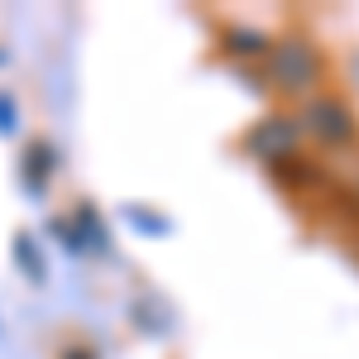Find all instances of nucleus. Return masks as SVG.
<instances>
[{"label": "nucleus", "mask_w": 359, "mask_h": 359, "mask_svg": "<svg viewBox=\"0 0 359 359\" xmlns=\"http://www.w3.org/2000/svg\"><path fill=\"white\" fill-rule=\"evenodd\" d=\"M269 86L278 91H292V96H316V91H326V57L321 48L302 39V34H283L273 39V48H269Z\"/></svg>", "instance_id": "obj_1"}, {"label": "nucleus", "mask_w": 359, "mask_h": 359, "mask_svg": "<svg viewBox=\"0 0 359 359\" xmlns=\"http://www.w3.org/2000/svg\"><path fill=\"white\" fill-rule=\"evenodd\" d=\"M297 130L326 149H350V144H359V111L340 91H316V96H306Z\"/></svg>", "instance_id": "obj_2"}, {"label": "nucleus", "mask_w": 359, "mask_h": 359, "mask_svg": "<svg viewBox=\"0 0 359 359\" xmlns=\"http://www.w3.org/2000/svg\"><path fill=\"white\" fill-rule=\"evenodd\" d=\"M297 135H302V130H297L292 115H264V120L245 135V149L254 154V158H264V163H273V158L283 163V158L292 154Z\"/></svg>", "instance_id": "obj_3"}, {"label": "nucleus", "mask_w": 359, "mask_h": 359, "mask_svg": "<svg viewBox=\"0 0 359 359\" xmlns=\"http://www.w3.org/2000/svg\"><path fill=\"white\" fill-rule=\"evenodd\" d=\"M53 144L48 139H34L25 149V158H20V177H25V187L29 192H43L48 182H53Z\"/></svg>", "instance_id": "obj_4"}, {"label": "nucleus", "mask_w": 359, "mask_h": 359, "mask_svg": "<svg viewBox=\"0 0 359 359\" xmlns=\"http://www.w3.org/2000/svg\"><path fill=\"white\" fill-rule=\"evenodd\" d=\"M225 53L230 57H264L269 48H273V34H264V29H249V25H225L221 34Z\"/></svg>", "instance_id": "obj_5"}, {"label": "nucleus", "mask_w": 359, "mask_h": 359, "mask_svg": "<svg viewBox=\"0 0 359 359\" xmlns=\"http://www.w3.org/2000/svg\"><path fill=\"white\" fill-rule=\"evenodd\" d=\"M57 359H96V355H91V345H62Z\"/></svg>", "instance_id": "obj_6"}]
</instances>
